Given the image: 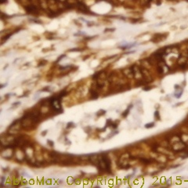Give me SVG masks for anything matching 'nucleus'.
I'll use <instances>...</instances> for the list:
<instances>
[{
	"instance_id": "nucleus-1",
	"label": "nucleus",
	"mask_w": 188,
	"mask_h": 188,
	"mask_svg": "<svg viewBox=\"0 0 188 188\" xmlns=\"http://www.w3.org/2000/svg\"><path fill=\"white\" fill-rule=\"evenodd\" d=\"M131 107H133V105H129V108H128L126 110H125L124 113L122 114V116H123V117H126V116L128 115V114H129V110H130V108H131Z\"/></svg>"
},
{
	"instance_id": "nucleus-2",
	"label": "nucleus",
	"mask_w": 188,
	"mask_h": 188,
	"mask_svg": "<svg viewBox=\"0 0 188 188\" xmlns=\"http://www.w3.org/2000/svg\"><path fill=\"white\" fill-rule=\"evenodd\" d=\"M155 126V123L154 122H151V123H147L145 125V128H147V129H150V128H153Z\"/></svg>"
},
{
	"instance_id": "nucleus-3",
	"label": "nucleus",
	"mask_w": 188,
	"mask_h": 188,
	"mask_svg": "<svg viewBox=\"0 0 188 188\" xmlns=\"http://www.w3.org/2000/svg\"><path fill=\"white\" fill-rule=\"evenodd\" d=\"M155 117L157 118V117H158V120H159V119H160V116H159V112L158 111V110H157V111H155Z\"/></svg>"
},
{
	"instance_id": "nucleus-4",
	"label": "nucleus",
	"mask_w": 188,
	"mask_h": 188,
	"mask_svg": "<svg viewBox=\"0 0 188 188\" xmlns=\"http://www.w3.org/2000/svg\"><path fill=\"white\" fill-rule=\"evenodd\" d=\"M47 143H49V146H53V142L52 141V140H47Z\"/></svg>"
},
{
	"instance_id": "nucleus-5",
	"label": "nucleus",
	"mask_w": 188,
	"mask_h": 188,
	"mask_svg": "<svg viewBox=\"0 0 188 188\" xmlns=\"http://www.w3.org/2000/svg\"><path fill=\"white\" fill-rule=\"evenodd\" d=\"M72 125H74V123H73V122L67 123V128H71V127L72 126Z\"/></svg>"
},
{
	"instance_id": "nucleus-6",
	"label": "nucleus",
	"mask_w": 188,
	"mask_h": 188,
	"mask_svg": "<svg viewBox=\"0 0 188 188\" xmlns=\"http://www.w3.org/2000/svg\"><path fill=\"white\" fill-rule=\"evenodd\" d=\"M21 104V102H19V101H18V102H16V103H13V106L18 105V104Z\"/></svg>"
},
{
	"instance_id": "nucleus-7",
	"label": "nucleus",
	"mask_w": 188,
	"mask_h": 188,
	"mask_svg": "<svg viewBox=\"0 0 188 188\" xmlns=\"http://www.w3.org/2000/svg\"><path fill=\"white\" fill-rule=\"evenodd\" d=\"M46 132H47L46 130V131H43V133H42V136H45V135L46 134Z\"/></svg>"
},
{
	"instance_id": "nucleus-8",
	"label": "nucleus",
	"mask_w": 188,
	"mask_h": 188,
	"mask_svg": "<svg viewBox=\"0 0 188 188\" xmlns=\"http://www.w3.org/2000/svg\"><path fill=\"white\" fill-rule=\"evenodd\" d=\"M6 85H7V84H5V85H1V88H3L4 86H6Z\"/></svg>"
},
{
	"instance_id": "nucleus-9",
	"label": "nucleus",
	"mask_w": 188,
	"mask_h": 188,
	"mask_svg": "<svg viewBox=\"0 0 188 188\" xmlns=\"http://www.w3.org/2000/svg\"><path fill=\"white\" fill-rule=\"evenodd\" d=\"M6 2V0H1V3H5Z\"/></svg>"
}]
</instances>
